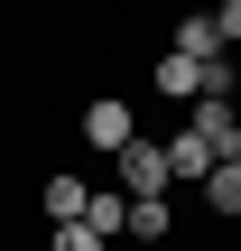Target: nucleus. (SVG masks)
Masks as SVG:
<instances>
[{"label": "nucleus", "mask_w": 241, "mask_h": 251, "mask_svg": "<svg viewBox=\"0 0 241 251\" xmlns=\"http://www.w3.org/2000/svg\"><path fill=\"white\" fill-rule=\"evenodd\" d=\"M111 186H121V196H167V140L111 149Z\"/></svg>", "instance_id": "nucleus-1"}, {"label": "nucleus", "mask_w": 241, "mask_h": 251, "mask_svg": "<svg viewBox=\"0 0 241 251\" xmlns=\"http://www.w3.org/2000/svg\"><path fill=\"white\" fill-rule=\"evenodd\" d=\"M186 112H195L186 130H195L214 158H241V102H232V93H204V102H186Z\"/></svg>", "instance_id": "nucleus-2"}, {"label": "nucleus", "mask_w": 241, "mask_h": 251, "mask_svg": "<svg viewBox=\"0 0 241 251\" xmlns=\"http://www.w3.org/2000/svg\"><path fill=\"white\" fill-rule=\"evenodd\" d=\"M84 140H93V149H130V140H139V112H130L121 93H93V102H84Z\"/></svg>", "instance_id": "nucleus-3"}, {"label": "nucleus", "mask_w": 241, "mask_h": 251, "mask_svg": "<svg viewBox=\"0 0 241 251\" xmlns=\"http://www.w3.org/2000/svg\"><path fill=\"white\" fill-rule=\"evenodd\" d=\"M176 56H195V65H223L232 47L214 37V9H176Z\"/></svg>", "instance_id": "nucleus-4"}, {"label": "nucleus", "mask_w": 241, "mask_h": 251, "mask_svg": "<svg viewBox=\"0 0 241 251\" xmlns=\"http://www.w3.org/2000/svg\"><path fill=\"white\" fill-rule=\"evenodd\" d=\"M204 177H214V149H204L195 130H176V140H167V186H204Z\"/></svg>", "instance_id": "nucleus-5"}, {"label": "nucleus", "mask_w": 241, "mask_h": 251, "mask_svg": "<svg viewBox=\"0 0 241 251\" xmlns=\"http://www.w3.org/2000/svg\"><path fill=\"white\" fill-rule=\"evenodd\" d=\"M37 205H46V224H84L93 186H84V177H46V186H37Z\"/></svg>", "instance_id": "nucleus-6"}, {"label": "nucleus", "mask_w": 241, "mask_h": 251, "mask_svg": "<svg viewBox=\"0 0 241 251\" xmlns=\"http://www.w3.org/2000/svg\"><path fill=\"white\" fill-rule=\"evenodd\" d=\"M204 214L241 224V158H214V177H204Z\"/></svg>", "instance_id": "nucleus-7"}, {"label": "nucleus", "mask_w": 241, "mask_h": 251, "mask_svg": "<svg viewBox=\"0 0 241 251\" xmlns=\"http://www.w3.org/2000/svg\"><path fill=\"white\" fill-rule=\"evenodd\" d=\"M121 233H139V242H167V233H176V205H167V196H130V224H121Z\"/></svg>", "instance_id": "nucleus-8"}, {"label": "nucleus", "mask_w": 241, "mask_h": 251, "mask_svg": "<svg viewBox=\"0 0 241 251\" xmlns=\"http://www.w3.org/2000/svg\"><path fill=\"white\" fill-rule=\"evenodd\" d=\"M84 224H93V233L111 242V233L130 224V196H121V186H93V205H84Z\"/></svg>", "instance_id": "nucleus-9"}, {"label": "nucleus", "mask_w": 241, "mask_h": 251, "mask_svg": "<svg viewBox=\"0 0 241 251\" xmlns=\"http://www.w3.org/2000/svg\"><path fill=\"white\" fill-rule=\"evenodd\" d=\"M46 251H102V233H93V224H56V233H46Z\"/></svg>", "instance_id": "nucleus-10"}, {"label": "nucleus", "mask_w": 241, "mask_h": 251, "mask_svg": "<svg viewBox=\"0 0 241 251\" xmlns=\"http://www.w3.org/2000/svg\"><path fill=\"white\" fill-rule=\"evenodd\" d=\"M214 37H223V47H241V0H223V9H214Z\"/></svg>", "instance_id": "nucleus-11"}]
</instances>
